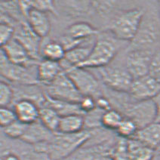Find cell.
I'll list each match as a JSON object with an SVG mask.
<instances>
[{"label":"cell","mask_w":160,"mask_h":160,"mask_svg":"<svg viewBox=\"0 0 160 160\" xmlns=\"http://www.w3.org/2000/svg\"><path fill=\"white\" fill-rule=\"evenodd\" d=\"M92 135V129H85L76 134L56 132L48 142L33 147L47 152L52 160H65L84 146L91 139Z\"/></svg>","instance_id":"1"},{"label":"cell","mask_w":160,"mask_h":160,"mask_svg":"<svg viewBox=\"0 0 160 160\" xmlns=\"http://www.w3.org/2000/svg\"><path fill=\"white\" fill-rule=\"evenodd\" d=\"M143 8H133L117 12L112 19L110 32L119 41H133L143 21Z\"/></svg>","instance_id":"2"},{"label":"cell","mask_w":160,"mask_h":160,"mask_svg":"<svg viewBox=\"0 0 160 160\" xmlns=\"http://www.w3.org/2000/svg\"><path fill=\"white\" fill-rule=\"evenodd\" d=\"M111 33V32H110ZM118 40L108 33H98L88 59L79 67L98 69L110 64L119 50Z\"/></svg>","instance_id":"3"},{"label":"cell","mask_w":160,"mask_h":160,"mask_svg":"<svg viewBox=\"0 0 160 160\" xmlns=\"http://www.w3.org/2000/svg\"><path fill=\"white\" fill-rule=\"evenodd\" d=\"M60 63L63 71L66 72L82 95L92 96L94 98L103 95L100 80L88 69L71 66L63 61Z\"/></svg>","instance_id":"4"},{"label":"cell","mask_w":160,"mask_h":160,"mask_svg":"<svg viewBox=\"0 0 160 160\" xmlns=\"http://www.w3.org/2000/svg\"><path fill=\"white\" fill-rule=\"evenodd\" d=\"M101 81L109 90L120 93H128L133 78L125 66L109 64L98 69Z\"/></svg>","instance_id":"5"},{"label":"cell","mask_w":160,"mask_h":160,"mask_svg":"<svg viewBox=\"0 0 160 160\" xmlns=\"http://www.w3.org/2000/svg\"><path fill=\"white\" fill-rule=\"evenodd\" d=\"M45 95L53 99L79 103L82 95L66 72L63 71L54 81L43 85Z\"/></svg>","instance_id":"6"},{"label":"cell","mask_w":160,"mask_h":160,"mask_svg":"<svg viewBox=\"0 0 160 160\" xmlns=\"http://www.w3.org/2000/svg\"><path fill=\"white\" fill-rule=\"evenodd\" d=\"M160 40V27L156 18L145 12L143 21L133 41L131 49L151 50Z\"/></svg>","instance_id":"7"},{"label":"cell","mask_w":160,"mask_h":160,"mask_svg":"<svg viewBox=\"0 0 160 160\" xmlns=\"http://www.w3.org/2000/svg\"><path fill=\"white\" fill-rule=\"evenodd\" d=\"M0 57V71L2 77L16 85H33L39 84L37 79V73H33L31 67H27L15 64L9 61L2 52Z\"/></svg>","instance_id":"8"},{"label":"cell","mask_w":160,"mask_h":160,"mask_svg":"<svg viewBox=\"0 0 160 160\" xmlns=\"http://www.w3.org/2000/svg\"><path fill=\"white\" fill-rule=\"evenodd\" d=\"M117 138L99 143H86L65 160H112V152Z\"/></svg>","instance_id":"9"},{"label":"cell","mask_w":160,"mask_h":160,"mask_svg":"<svg viewBox=\"0 0 160 160\" xmlns=\"http://www.w3.org/2000/svg\"><path fill=\"white\" fill-rule=\"evenodd\" d=\"M154 52L147 49H130L125 66L133 79L148 75Z\"/></svg>","instance_id":"10"},{"label":"cell","mask_w":160,"mask_h":160,"mask_svg":"<svg viewBox=\"0 0 160 160\" xmlns=\"http://www.w3.org/2000/svg\"><path fill=\"white\" fill-rule=\"evenodd\" d=\"M14 38L23 45L32 59L39 61L41 57L42 39L30 28L27 21H21L16 25Z\"/></svg>","instance_id":"11"},{"label":"cell","mask_w":160,"mask_h":160,"mask_svg":"<svg viewBox=\"0 0 160 160\" xmlns=\"http://www.w3.org/2000/svg\"><path fill=\"white\" fill-rule=\"evenodd\" d=\"M160 93V83L150 75L133 79L128 94L134 101L153 100Z\"/></svg>","instance_id":"12"},{"label":"cell","mask_w":160,"mask_h":160,"mask_svg":"<svg viewBox=\"0 0 160 160\" xmlns=\"http://www.w3.org/2000/svg\"><path fill=\"white\" fill-rule=\"evenodd\" d=\"M1 52L9 61L15 64L32 67L39 63L32 59L23 45L14 38L6 45L1 47Z\"/></svg>","instance_id":"13"},{"label":"cell","mask_w":160,"mask_h":160,"mask_svg":"<svg viewBox=\"0 0 160 160\" xmlns=\"http://www.w3.org/2000/svg\"><path fill=\"white\" fill-rule=\"evenodd\" d=\"M54 134V133L45 127L39 119L32 124L27 125L26 132L21 139V141L34 147L48 142L53 138Z\"/></svg>","instance_id":"14"},{"label":"cell","mask_w":160,"mask_h":160,"mask_svg":"<svg viewBox=\"0 0 160 160\" xmlns=\"http://www.w3.org/2000/svg\"><path fill=\"white\" fill-rule=\"evenodd\" d=\"M39 106L30 99H19L14 103L13 109L19 122L30 125L39 119Z\"/></svg>","instance_id":"15"},{"label":"cell","mask_w":160,"mask_h":160,"mask_svg":"<svg viewBox=\"0 0 160 160\" xmlns=\"http://www.w3.org/2000/svg\"><path fill=\"white\" fill-rule=\"evenodd\" d=\"M29 26L40 38L46 37L51 30V22L48 13L31 8L26 17Z\"/></svg>","instance_id":"16"},{"label":"cell","mask_w":160,"mask_h":160,"mask_svg":"<svg viewBox=\"0 0 160 160\" xmlns=\"http://www.w3.org/2000/svg\"><path fill=\"white\" fill-rule=\"evenodd\" d=\"M97 36L85 40L84 42L82 43L79 46L67 52L64 59L63 61H65L67 64L71 65V66H81L88 59L94 42H95Z\"/></svg>","instance_id":"17"},{"label":"cell","mask_w":160,"mask_h":160,"mask_svg":"<svg viewBox=\"0 0 160 160\" xmlns=\"http://www.w3.org/2000/svg\"><path fill=\"white\" fill-rule=\"evenodd\" d=\"M134 138L156 151L160 146V123L153 122L139 128Z\"/></svg>","instance_id":"18"},{"label":"cell","mask_w":160,"mask_h":160,"mask_svg":"<svg viewBox=\"0 0 160 160\" xmlns=\"http://www.w3.org/2000/svg\"><path fill=\"white\" fill-rule=\"evenodd\" d=\"M63 71L60 62L42 60L36 67L37 79L39 83L46 85L54 81Z\"/></svg>","instance_id":"19"},{"label":"cell","mask_w":160,"mask_h":160,"mask_svg":"<svg viewBox=\"0 0 160 160\" xmlns=\"http://www.w3.org/2000/svg\"><path fill=\"white\" fill-rule=\"evenodd\" d=\"M85 130V115L72 114L61 116L58 125V133L76 134Z\"/></svg>","instance_id":"20"},{"label":"cell","mask_w":160,"mask_h":160,"mask_svg":"<svg viewBox=\"0 0 160 160\" xmlns=\"http://www.w3.org/2000/svg\"><path fill=\"white\" fill-rule=\"evenodd\" d=\"M98 33V30L92 24L87 22L79 21L72 23L67 27L64 34L73 39L85 41L90 38L94 37Z\"/></svg>","instance_id":"21"},{"label":"cell","mask_w":160,"mask_h":160,"mask_svg":"<svg viewBox=\"0 0 160 160\" xmlns=\"http://www.w3.org/2000/svg\"><path fill=\"white\" fill-rule=\"evenodd\" d=\"M128 160H153L156 151L134 138L128 140Z\"/></svg>","instance_id":"22"},{"label":"cell","mask_w":160,"mask_h":160,"mask_svg":"<svg viewBox=\"0 0 160 160\" xmlns=\"http://www.w3.org/2000/svg\"><path fill=\"white\" fill-rule=\"evenodd\" d=\"M43 105H46V106L52 107L61 116L72 115V114H82V115H85L82 112L79 103L59 101V100L49 98L47 95H45V100Z\"/></svg>","instance_id":"23"},{"label":"cell","mask_w":160,"mask_h":160,"mask_svg":"<svg viewBox=\"0 0 160 160\" xmlns=\"http://www.w3.org/2000/svg\"><path fill=\"white\" fill-rule=\"evenodd\" d=\"M66 51L58 40H50L41 48V56L44 60L61 62L65 58Z\"/></svg>","instance_id":"24"},{"label":"cell","mask_w":160,"mask_h":160,"mask_svg":"<svg viewBox=\"0 0 160 160\" xmlns=\"http://www.w3.org/2000/svg\"><path fill=\"white\" fill-rule=\"evenodd\" d=\"M61 116L52 107L42 105L39 108V121L53 133L58 132Z\"/></svg>","instance_id":"25"},{"label":"cell","mask_w":160,"mask_h":160,"mask_svg":"<svg viewBox=\"0 0 160 160\" xmlns=\"http://www.w3.org/2000/svg\"><path fill=\"white\" fill-rule=\"evenodd\" d=\"M123 119L124 116L121 112L112 108L102 113L101 118V127L110 132H116Z\"/></svg>","instance_id":"26"},{"label":"cell","mask_w":160,"mask_h":160,"mask_svg":"<svg viewBox=\"0 0 160 160\" xmlns=\"http://www.w3.org/2000/svg\"><path fill=\"white\" fill-rule=\"evenodd\" d=\"M138 129V125L129 118L124 117L116 131V134L118 137L124 139H132L137 134Z\"/></svg>","instance_id":"27"},{"label":"cell","mask_w":160,"mask_h":160,"mask_svg":"<svg viewBox=\"0 0 160 160\" xmlns=\"http://www.w3.org/2000/svg\"><path fill=\"white\" fill-rule=\"evenodd\" d=\"M27 125L23 124L18 120L15 121L12 124L2 128V132L4 135L11 140H20L26 132Z\"/></svg>","instance_id":"28"},{"label":"cell","mask_w":160,"mask_h":160,"mask_svg":"<svg viewBox=\"0 0 160 160\" xmlns=\"http://www.w3.org/2000/svg\"><path fill=\"white\" fill-rule=\"evenodd\" d=\"M112 160H128V140L117 138L112 152Z\"/></svg>","instance_id":"29"},{"label":"cell","mask_w":160,"mask_h":160,"mask_svg":"<svg viewBox=\"0 0 160 160\" xmlns=\"http://www.w3.org/2000/svg\"><path fill=\"white\" fill-rule=\"evenodd\" d=\"M14 91L13 88L5 81L0 84V104L1 107H9L14 101Z\"/></svg>","instance_id":"30"},{"label":"cell","mask_w":160,"mask_h":160,"mask_svg":"<svg viewBox=\"0 0 160 160\" xmlns=\"http://www.w3.org/2000/svg\"><path fill=\"white\" fill-rule=\"evenodd\" d=\"M22 160H52L47 152L36 150L32 147V149H27L21 152Z\"/></svg>","instance_id":"31"},{"label":"cell","mask_w":160,"mask_h":160,"mask_svg":"<svg viewBox=\"0 0 160 160\" xmlns=\"http://www.w3.org/2000/svg\"><path fill=\"white\" fill-rule=\"evenodd\" d=\"M15 27L8 23H1L0 25V44L1 47L6 45L14 39Z\"/></svg>","instance_id":"32"},{"label":"cell","mask_w":160,"mask_h":160,"mask_svg":"<svg viewBox=\"0 0 160 160\" xmlns=\"http://www.w3.org/2000/svg\"><path fill=\"white\" fill-rule=\"evenodd\" d=\"M17 116L14 109L10 107H1L0 110V125L2 128L8 126L17 121Z\"/></svg>","instance_id":"33"},{"label":"cell","mask_w":160,"mask_h":160,"mask_svg":"<svg viewBox=\"0 0 160 160\" xmlns=\"http://www.w3.org/2000/svg\"><path fill=\"white\" fill-rule=\"evenodd\" d=\"M149 75L160 83V48L156 49L152 54Z\"/></svg>","instance_id":"34"},{"label":"cell","mask_w":160,"mask_h":160,"mask_svg":"<svg viewBox=\"0 0 160 160\" xmlns=\"http://www.w3.org/2000/svg\"><path fill=\"white\" fill-rule=\"evenodd\" d=\"M31 8L36 10L42 11V12H51L54 14H57V8H56V3L52 1H30Z\"/></svg>","instance_id":"35"},{"label":"cell","mask_w":160,"mask_h":160,"mask_svg":"<svg viewBox=\"0 0 160 160\" xmlns=\"http://www.w3.org/2000/svg\"><path fill=\"white\" fill-rule=\"evenodd\" d=\"M79 107L82 112L85 114L90 113V112L94 111L97 109V102L96 98L92 96L85 95L82 96V99L80 100Z\"/></svg>","instance_id":"36"},{"label":"cell","mask_w":160,"mask_h":160,"mask_svg":"<svg viewBox=\"0 0 160 160\" xmlns=\"http://www.w3.org/2000/svg\"><path fill=\"white\" fill-rule=\"evenodd\" d=\"M1 160H22L21 152L12 148L2 149L1 152Z\"/></svg>","instance_id":"37"},{"label":"cell","mask_w":160,"mask_h":160,"mask_svg":"<svg viewBox=\"0 0 160 160\" xmlns=\"http://www.w3.org/2000/svg\"><path fill=\"white\" fill-rule=\"evenodd\" d=\"M96 102H97V108L102 111H107L112 108L110 100L104 95L96 98Z\"/></svg>","instance_id":"38"},{"label":"cell","mask_w":160,"mask_h":160,"mask_svg":"<svg viewBox=\"0 0 160 160\" xmlns=\"http://www.w3.org/2000/svg\"><path fill=\"white\" fill-rule=\"evenodd\" d=\"M156 106V122L160 123V93L153 99Z\"/></svg>","instance_id":"39"},{"label":"cell","mask_w":160,"mask_h":160,"mask_svg":"<svg viewBox=\"0 0 160 160\" xmlns=\"http://www.w3.org/2000/svg\"><path fill=\"white\" fill-rule=\"evenodd\" d=\"M153 160H160V155L156 153V156H155V157H154Z\"/></svg>","instance_id":"40"},{"label":"cell","mask_w":160,"mask_h":160,"mask_svg":"<svg viewBox=\"0 0 160 160\" xmlns=\"http://www.w3.org/2000/svg\"><path fill=\"white\" fill-rule=\"evenodd\" d=\"M156 154H159V155H160V146H159V148H158L157 150H156Z\"/></svg>","instance_id":"41"},{"label":"cell","mask_w":160,"mask_h":160,"mask_svg":"<svg viewBox=\"0 0 160 160\" xmlns=\"http://www.w3.org/2000/svg\"><path fill=\"white\" fill-rule=\"evenodd\" d=\"M159 14H160V1L159 2Z\"/></svg>","instance_id":"42"}]
</instances>
